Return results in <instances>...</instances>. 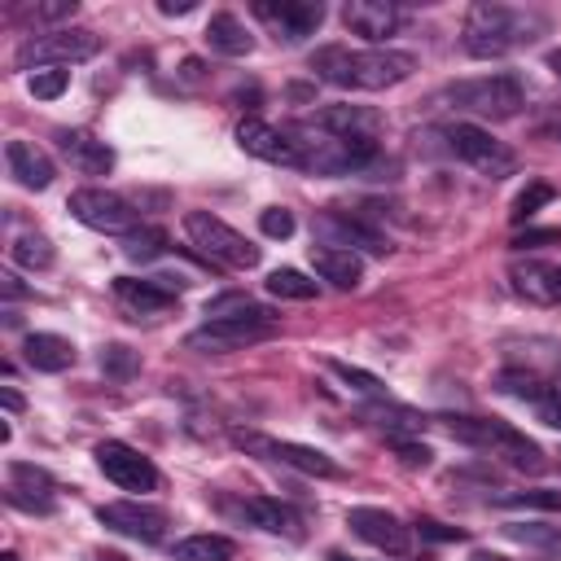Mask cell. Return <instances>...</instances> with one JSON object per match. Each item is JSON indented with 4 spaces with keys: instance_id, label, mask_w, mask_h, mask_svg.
Wrapping results in <instances>:
<instances>
[{
    "instance_id": "obj_1",
    "label": "cell",
    "mask_w": 561,
    "mask_h": 561,
    "mask_svg": "<svg viewBox=\"0 0 561 561\" xmlns=\"http://www.w3.org/2000/svg\"><path fill=\"white\" fill-rule=\"evenodd\" d=\"M311 70L333 83V88H351V92H381L403 83L416 70V57L403 48H346V44H324L311 53Z\"/></svg>"
},
{
    "instance_id": "obj_2",
    "label": "cell",
    "mask_w": 561,
    "mask_h": 561,
    "mask_svg": "<svg viewBox=\"0 0 561 561\" xmlns=\"http://www.w3.org/2000/svg\"><path fill=\"white\" fill-rule=\"evenodd\" d=\"M530 26H539V18H530L522 9H508V4H495V0H478L465 13L460 44H465L469 57L491 61V57H504L508 48H517L522 39H535Z\"/></svg>"
},
{
    "instance_id": "obj_3",
    "label": "cell",
    "mask_w": 561,
    "mask_h": 561,
    "mask_svg": "<svg viewBox=\"0 0 561 561\" xmlns=\"http://www.w3.org/2000/svg\"><path fill=\"white\" fill-rule=\"evenodd\" d=\"M438 425L451 434V438H460V443H469V447H486L491 456H504L513 469H522V473H539L548 460H543V451H539V443L535 438H526L522 430H513L508 421H500V416H438Z\"/></svg>"
},
{
    "instance_id": "obj_4",
    "label": "cell",
    "mask_w": 561,
    "mask_h": 561,
    "mask_svg": "<svg viewBox=\"0 0 561 561\" xmlns=\"http://www.w3.org/2000/svg\"><path fill=\"white\" fill-rule=\"evenodd\" d=\"M294 140H298V153H302V171H316V175H351V171H364L377 158L373 140L329 136V131L307 127V123L294 131Z\"/></svg>"
},
{
    "instance_id": "obj_5",
    "label": "cell",
    "mask_w": 561,
    "mask_h": 561,
    "mask_svg": "<svg viewBox=\"0 0 561 561\" xmlns=\"http://www.w3.org/2000/svg\"><path fill=\"white\" fill-rule=\"evenodd\" d=\"M447 101L473 118H513L526 105V88L517 75H478L447 88Z\"/></svg>"
},
{
    "instance_id": "obj_6",
    "label": "cell",
    "mask_w": 561,
    "mask_h": 561,
    "mask_svg": "<svg viewBox=\"0 0 561 561\" xmlns=\"http://www.w3.org/2000/svg\"><path fill=\"white\" fill-rule=\"evenodd\" d=\"M184 232H188V241H193L206 259H215V263H224V267L250 272V267H259V259H263V250H259L254 241H245L232 224H224V219L210 215V210H188V215H184Z\"/></svg>"
},
{
    "instance_id": "obj_7",
    "label": "cell",
    "mask_w": 561,
    "mask_h": 561,
    "mask_svg": "<svg viewBox=\"0 0 561 561\" xmlns=\"http://www.w3.org/2000/svg\"><path fill=\"white\" fill-rule=\"evenodd\" d=\"M443 140H447V149L465 167H473L486 180H504V175L517 171V153L504 140H495L486 127H478V123H447L443 127Z\"/></svg>"
},
{
    "instance_id": "obj_8",
    "label": "cell",
    "mask_w": 561,
    "mask_h": 561,
    "mask_svg": "<svg viewBox=\"0 0 561 561\" xmlns=\"http://www.w3.org/2000/svg\"><path fill=\"white\" fill-rule=\"evenodd\" d=\"M101 53V39L88 26H57V31H39L18 48V66L22 70H44V66H75Z\"/></svg>"
},
{
    "instance_id": "obj_9",
    "label": "cell",
    "mask_w": 561,
    "mask_h": 561,
    "mask_svg": "<svg viewBox=\"0 0 561 561\" xmlns=\"http://www.w3.org/2000/svg\"><path fill=\"white\" fill-rule=\"evenodd\" d=\"M232 443L263 456V460H276V465H289L307 478H342V465L320 451V447H307V443H289V438H267V434H254V430H232Z\"/></svg>"
},
{
    "instance_id": "obj_10",
    "label": "cell",
    "mask_w": 561,
    "mask_h": 561,
    "mask_svg": "<svg viewBox=\"0 0 561 561\" xmlns=\"http://www.w3.org/2000/svg\"><path fill=\"white\" fill-rule=\"evenodd\" d=\"M70 215L92 228V232H110V237H127L131 228H140V210L123 197V193H110V188H75L70 193Z\"/></svg>"
},
{
    "instance_id": "obj_11",
    "label": "cell",
    "mask_w": 561,
    "mask_h": 561,
    "mask_svg": "<svg viewBox=\"0 0 561 561\" xmlns=\"http://www.w3.org/2000/svg\"><path fill=\"white\" fill-rule=\"evenodd\" d=\"M272 333H276V320H206L184 337V346L202 355H224V351H245Z\"/></svg>"
},
{
    "instance_id": "obj_12",
    "label": "cell",
    "mask_w": 561,
    "mask_h": 561,
    "mask_svg": "<svg viewBox=\"0 0 561 561\" xmlns=\"http://www.w3.org/2000/svg\"><path fill=\"white\" fill-rule=\"evenodd\" d=\"M254 18L285 44H302L307 35H316V26L324 22V4L320 0H259Z\"/></svg>"
},
{
    "instance_id": "obj_13",
    "label": "cell",
    "mask_w": 561,
    "mask_h": 561,
    "mask_svg": "<svg viewBox=\"0 0 561 561\" xmlns=\"http://www.w3.org/2000/svg\"><path fill=\"white\" fill-rule=\"evenodd\" d=\"M96 522L136 543H158L167 535V513L158 504H140V500H110L96 508Z\"/></svg>"
},
{
    "instance_id": "obj_14",
    "label": "cell",
    "mask_w": 561,
    "mask_h": 561,
    "mask_svg": "<svg viewBox=\"0 0 561 561\" xmlns=\"http://www.w3.org/2000/svg\"><path fill=\"white\" fill-rule=\"evenodd\" d=\"M96 465H101V473H105L118 491H153V486H158L153 460L140 456L131 443H118V438L96 443Z\"/></svg>"
},
{
    "instance_id": "obj_15",
    "label": "cell",
    "mask_w": 561,
    "mask_h": 561,
    "mask_svg": "<svg viewBox=\"0 0 561 561\" xmlns=\"http://www.w3.org/2000/svg\"><path fill=\"white\" fill-rule=\"evenodd\" d=\"M346 526H351L364 543H373L377 552H386V557H408V552H412V530H408L394 513H386V508L355 504V508L346 513Z\"/></svg>"
},
{
    "instance_id": "obj_16",
    "label": "cell",
    "mask_w": 561,
    "mask_h": 561,
    "mask_svg": "<svg viewBox=\"0 0 561 561\" xmlns=\"http://www.w3.org/2000/svg\"><path fill=\"white\" fill-rule=\"evenodd\" d=\"M237 145L250 158H263L272 167H302V153H298L294 131H280V127H272L263 118H241L237 123Z\"/></svg>"
},
{
    "instance_id": "obj_17",
    "label": "cell",
    "mask_w": 561,
    "mask_h": 561,
    "mask_svg": "<svg viewBox=\"0 0 561 561\" xmlns=\"http://www.w3.org/2000/svg\"><path fill=\"white\" fill-rule=\"evenodd\" d=\"M307 127H320L329 136H346V140H373L386 131V114L373 105H324L307 118Z\"/></svg>"
},
{
    "instance_id": "obj_18",
    "label": "cell",
    "mask_w": 561,
    "mask_h": 561,
    "mask_svg": "<svg viewBox=\"0 0 561 561\" xmlns=\"http://www.w3.org/2000/svg\"><path fill=\"white\" fill-rule=\"evenodd\" d=\"M180 289H184V280L180 276H118L114 280V298L127 307V311H136V316H153V311H167L175 298H180Z\"/></svg>"
},
{
    "instance_id": "obj_19",
    "label": "cell",
    "mask_w": 561,
    "mask_h": 561,
    "mask_svg": "<svg viewBox=\"0 0 561 561\" xmlns=\"http://www.w3.org/2000/svg\"><path fill=\"white\" fill-rule=\"evenodd\" d=\"M316 228L329 237L324 245L364 250V254H390V237H386V232H377L373 224L355 219V215H337V210H329V215H320V219H316Z\"/></svg>"
},
{
    "instance_id": "obj_20",
    "label": "cell",
    "mask_w": 561,
    "mask_h": 561,
    "mask_svg": "<svg viewBox=\"0 0 561 561\" xmlns=\"http://www.w3.org/2000/svg\"><path fill=\"white\" fill-rule=\"evenodd\" d=\"M57 149L83 175H110V167H114V149L83 127H57Z\"/></svg>"
},
{
    "instance_id": "obj_21",
    "label": "cell",
    "mask_w": 561,
    "mask_h": 561,
    "mask_svg": "<svg viewBox=\"0 0 561 561\" xmlns=\"http://www.w3.org/2000/svg\"><path fill=\"white\" fill-rule=\"evenodd\" d=\"M508 280H513V289H517L526 302H539V307H557V302H561V263L517 259V263L508 267Z\"/></svg>"
},
{
    "instance_id": "obj_22",
    "label": "cell",
    "mask_w": 561,
    "mask_h": 561,
    "mask_svg": "<svg viewBox=\"0 0 561 561\" xmlns=\"http://www.w3.org/2000/svg\"><path fill=\"white\" fill-rule=\"evenodd\" d=\"M342 22L351 35H364L373 48H381V39L394 35V26H399V9L390 0H346Z\"/></svg>"
},
{
    "instance_id": "obj_23",
    "label": "cell",
    "mask_w": 561,
    "mask_h": 561,
    "mask_svg": "<svg viewBox=\"0 0 561 561\" xmlns=\"http://www.w3.org/2000/svg\"><path fill=\"white\" fill-rule=\"evenodd\" d=\"M237 513H241V522H250L267 535H285V539L302 535V517L289 504L272 500V495H245V500H237Z\"/></svg>"
},
{
    "instance_id": "obj_24",
    "label": "cell",
    "mask_w": 561,
    "mask_h": 561,
    "mask_svg": "<svg viewBox=\"0 0 561 561\" xmlns=\"http://www.w3.org/2000/svg\"><path fill=\"white\" fill-rule=\"evenodd\" d=\"M4 162H9V175L22 184V188H48L53 184V175H57V167H53V158L35 145V140H9L4 145Z\"/></svg>"
},
{
    "instance_id": "obj_25",
    "label": "cell",
    "mask_w": 561,
    "mask_h": 561,
    "mask_svg": "<svg viewBox=\"0 0 561 561\" xmlns=\"http://www.w3.org/2000/svg\"><path fill=\"white\" fill-rule=\"evenodd\" d=\"M311 267L333 289H355L364 280V259L355 250H342V245H311Z\"/></svg>"
},
{
    "instance_id": "obj_26",
    "label": "cell",
    "mask_w": 561,
    "mask_h": 561,
    "mask_svg": "<svg viewBox=\"0 0 561 561\" xmlns=\"http://www.w3.org/2000/svg\"><path fill=\"white\" fill-rule=\"evenodd\" d=\"M22 355L35 373H66L75 364V342L61 333H26Z\"/></svg>"
},
{
    "instance_id": "obj_27",
    "label": "cell",
    "mask_w": 561,
    "mask_h": 561,
    "mask_svg": "<svg viewBox=\"0 0 561 561\" xmlns=\"http://www.w3.org/2000/svg\"><path fill=\"white\" fill-rule=\"evenodd\" d=\"M206 44H210V53H219V57H245V53L254 48V35L245 31V22H241L237 13H210V22H206Z\"/></svg>"
},
{
    "instance_id": "obj_28",
    "label": "cell",
    "mask_w": 561,
    "mask_h": 561,
    "mask_svg": "<svg viewBox=\"0 0 561 561\" xmlns=\"http://www.w3.org/2000/svg\"><path fill=\"white\" fill-rule=\"evenodd\" d=\"M206 320H276V311H267L263 302H254L250 294H219L206 302Z\"/></svg>"
},
{
    "instance_id": "obj_29",
    "label": "cell",
    "mask_w": 561,
    "mask_h": 561,
    "mask_svg": "<svg viewBox=\"0 0 561 561\" xmlns=\"http://www.w3.org/2000/svg\"><path fill=\"white\" fill-rule=\"evenodd\" d=\"M232 552H237V543L228 535H188L171 548L175 561H232Z\"/></svg>"
},
{
    "instance_id": "obj_30",
    "label": "cell",
    "mask_w": 561,
    "mask_h": 561,
    "mask_svg": "<svg viewBox=\"0 0 561 561\" xmlns=\"http://www.w3.org/2000/svg\"><path fill=\"white\" fill-rule=\"evenodd\" d=\"M504 535H508L513 543L535 548V552L561 557V526H552V522H508V526H504Z\"/></svg>"
},
{
    "instance_id": "obj_31",
    "label": "cell",
    "mask_w": 561,
    "mask_h": 561,
    "mask_svg": "<svg viewBox=\"0 0 561 561\" xmlns=\"http://www.w3.org/2000/svg\"><path fill=\"white\" fill-rule=\"evenodd\" d=\"M9 254H13L18 267H31V272L53 267V259H57V250H53V241H48L44 232H22V237H13Z\"/></svg>"
},
{
    "instance_id": "obj_32",
    "label": "cell",
    "mask_w": 561,
    "mask_h": 561,
    "mask_svg": "<svg viewBox=\"0 0 561 561\" xmlns=\"http://www.w3.org/2000/svg\"><path fill=\"white\" fill-rule=\"evenodd\" d=\"M123 254H127L131 263H153L158 254H167V232L153 228V224H140V228H131V232L123 237Z\"/></svg>"
},
{
    "instance_id": "obj_33",
    "label": "cell",
    "mask_w": 561,
    "mask_h": 561,
    "mask_svg": "<svg viewBox=\"0 0 561 561\" xmlns=\"http://www.w3.org/2000/svg\"><path fill=\"white\" fill-rule=\"evenodd\" d=\"M263 285H267V294H272V298H294V302H307V298H316V294H320V285H316L311 276H302L298 267H276Z\"/></svg>"
},
{
    "instance_id": "obj_34",
    "label": "cell",
    "mask_w": 561,
    "mask_h": 561,
    "mask_svg": "<svg viewBox=\"0 0 561 561\" xmlns=\"http://www.w3.org/2000/svg\"><path fill=\"white\" fill-rule=\"evenodd\" d=\"M500 390L513 394V399H526V403H543V399L552 394V390L543 386V377L522 373V368H504V373H500Z\"/></svg>"
},
{
    "instance_id": "obj_35",
    "label": "cell",
    "mask_w": 561,
    "mask_h": 561,
    "mask_svg": "<svg viewBox=\"0 0 561 561\" xmlns=\"http://www.w3.org/2000/svg\"><path fill=\"white\" fill-rule=\"evenodd\" d=\"M552 197H557V193H552V184H548V180H530V184H526V188L513 197V210H508V215H513V224L530 219V215H535L539 206H548Z\"/></svg>"
},
{
    "instance_id": "obj_36",
    "label": "cell",
    "mask_w": 561,
    "mask_h": 561,
    "mask_svg": "<svg viewBox=\"0 0 561 561\" xmlns=\"http://www.w3.org/2000/svg\"><path fill=\"white\" fill-rule=\"evenodd\" d=\"M136 368H140V359H136V351H131V346H123V342H110V346L101 351V373H105V377H114V381H127Z\"/></svg>"
},
{
    "instance_id": "obj_37",
    "label": "cell",
    "mask_w": 561,
    "mask_h": 561,
    "mask_svg": "<svg viewBox=\"0 0 561 561\" xmlns=\"http://www.w3.org/2000/svg\"><path fill=\"white\" fill-rule=\"evenodd\" d=\"M66 83H70V70H61V66H44V70H31V79H26L31 96H39V101H53V96H61V92H66Z\"/></svg>"
},
{
    "instance_id": "obj_38",
    "label": "cell",
    "mask_w": 561,
    "mask_h": 561,
    "mask_svg": "<svg viewBox=\"0 0 561 561\" xmlns=\"http://www.w3.org/2000/svg\"><path fill=\"white\" fill-rule=\"evenodd\" d=\"M9 478H13V491H35L39 500L53 495V478H48L44 469L26 465V460H13V465H9Z\"/></svg>"
},
{
    "instance_id": "obj_39",
    "label": "cell",
    "mask_w": 561,
    "mask_h": 561,
    "mask_svg": "<svg viewBox=\"0 0 561 561\" xmlns=\"http://www.w3.org/2000/svg\"><path fill=\"white\" fill-rule=\"evenodd\" d=\"M495 504L500 508H561V491H508Z\"/></svg>"
},
{
    "instance_id": "obj_40",
    "label": "cell",
    "mask_w": 561,
    "mask_h": 561,
    "mask_svg": "<svg viewBox=\"0 0 561 561\" xmlns=\"http://www.w3.org/2000/svg\"><path fill=\"white\" fill-rule=\"evenodd\" d=\"M329 368L351 386V390H364V394H381V377H373V373H364V368H355V364H346V359H329Z\"/></svg>"
},
{
    "instance_id": "obj_41",
    "label": "cell",
    "mask_w": 561,
    "mask_h": 561,
    "mask_svg": "<svg viewBox=\"0 0 561 561\" xmlns=\"http://www.w3.org/2000/svg\"><path fill=\"white\" fill-rule=\"evenodd\" d=\"M259 228H263V237L285 241V237H294V215H289L285 206H267V210L259 215Z\"/></svg>"
},
{
    "instance_id": "obj_42",
    "label": "cell",
    "mask_w": 561,
    "mask_h": 561,
    "mask_svg": "<svg viewBox=\"0 0 561 561\" xmlns=\"http://www.w3.org/2000/svg\"><path fill=\"white\" fill-rule=\"evenodd\" d=\"M394 443V451H399V460L408 465V469H425L430 460H434V451L425 447V443H416V438H390Z\"/></svg>"
},
{
    "instance_id": "obj_43",
    "label": "cell",
    "mask_w": 561,
    "mask_h": 561,
    "mask_svg": "<svg viewBox=\"0 0 561 561\" xmlns=\"http://www.w3.org/2000/svg\"><path fill=\"white\" fill-rule=\"evenodd\" d=\"M75 9H79L75 0H53V4H35L31 18L35 22H57V18H75Z\"/></svg>"
},
{
    "instance_id": "obj_44",
    "label": "cell",
    "mask_w": 561,
    "mask_h": 561,
    "mask_svg": "<svg viewBox=\"0 0 561 561\" xmlns=\"http://www.w3.org/2000/svg\"><path fill=\"white\" fill-rule=\"evenodd\" d=\"M416 530H421V539H465L460 526H443V522H434V517H421Z\"/></svg>"
},
{
    "instance_id": "obj_45",
    "label": "cell",
    "mask_w": 561,
    "mask_h": 561,
    "mask_svg": "<svg viewBox=\"0 0 561 561\" xmlns=\"http://www.w3.org/2000/svg\"><path fill=\"white\" fill-rule=\"evenodd\" d=\"M548 241H561V228H530V232H517L513 245L526 250V245H548Z\"/></svg>"
},
{
    "instance_id": "obj_46",
    "label": "cell",
    "mask_w": 561,
    "mask_h": 561,
    "mask_svg": "<svg viewBox=\"0 0 561 561\" xmlns=\"http://www.w3.org/2000/svg\"><path fill=\"white\" fill-rule=\"evenodd\" d=\"M535 412H539V421H543V425L561 430V394H548L543 403H535Z\"/></svg>"
},
{
    "instance_id": "obj_47",
    "label": "cell",
    "mask_w": 561,
    "mask_h": 561,
    "mask_svg": "<svg viewBox=\"0 0 561 561\" xmlns=\"http://www.w3.org/2000/svg\"><path fill=\"white\" fill-rule=\"evenodd\" d=\"M193 9H197L193 0H162L158 4V13H167V18H180V13H193Z\"/></svg>"
},
{
    "instance_id": "obj_48",
    "label": "cell",
    "mask_w": 561,
    "mask_h": 561,
    "mask_svg": "<svg viewBox=\"0 0 561 561\" xmlns=\"http://www.w3.org/2000/svg\"><path fill=\"white\" fill-rule=\"evenodd\" d=\"M0 403H4L9 412H22V394H18L13 386H0Z\"/></svg>"
},
{
    "instance_id": "obj_49",
    "label": "cell",
    "mask_w": 561,
    "mask_h": 561,
    "mask_svg": "<svg viewBox=\"0 0 561 561\" xmlns=\"http://www.w3.org/2000/svg\"><path fill=\"white\" fill-rule=\"evenodd\" d=\"M548 70L561 79V48H552V53H548Z\"/></svg>"
},
{
    "instance_id": "obj_50",
    "label": "cell",
    "mask_w": 561,
    "mask_h": 561,
    "mask_svg": "<svg viewBox=\"0 0 561 561\" xmlns=\"http://www.w3.org/2000/svg\"><path fill=\"white\" fill-rule=\"evenodd\" d=\"M469 561H504V557H495V552H473Z\"/></svg>"
},
{
    "instance_id": "obj_51",
    "label": "cell",
    "mask_w": 561,
    "mask_h": 561,
    "mask_svg": "<svg viewBox=\"0 0 561 561\" xmlns=\"http://www.w3.org/2000/svg\"><path fill=\"white\" fill-rule=\"evenodd\" d=\"M0 561H18V557H13V552H4V557H0Z\"/></svg>"
},
{
    "instance_id": "obj_52",
    "label": "cell",
    "mask_w": 561,
    "mask_h": 561,
    "mask_svg": "<svg viewBox=\"0 0 561 561\" xmlns=\"http://www.w3.org/2000/svg\"><path fill=\"white\" fill-rule=\"evenodd\" d=\"M557 394H561V373H557Z\"/></svg>"
},
{
    "instance_id": "obj_53",
    "label": "cell",
    "mask_w": 561,
    "mask_h": 561,
    "mask_svg": "<svg viewBox=\"0 0 561 561\" xmlns=\"http://www.w3.org/2000/svg\"><path fill=\"white\" fill-rule=\"evenodd\" d=\"M557 140H561V127H557Z\"/></svg>"
}]
</instances>
